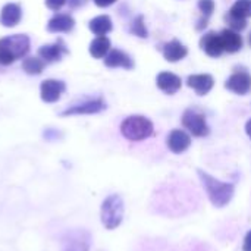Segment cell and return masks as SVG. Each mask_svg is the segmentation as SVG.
I'll list each match as a JSON object with an SVG mask.
<instances>
[{"mask_svg": "<svg viewBox=\"0 0 251 251\" xmlns=\"http://www.w3.org/2000/svg\"><path fill=\"white\" fill-rule=\"evenodd\" d=\"M29 51V38L25 34H13L0 40V65L7 66Z\"/></svg>", "mask_w": 251, "mask_h": 251, "instance_id": "1", "label": "cell"}, {"mask_svg": "<svg viewBox=\"0 0 251 251\" xmlns=\"http://www.w3.org/2000/svg\"><path fill=\"white\" fill-rule=\"evenodd\" d=\"M199 176H200V179L206 188V193H207L213 206L224 207L231 201V199L234 196V185L232 184L222 182V181L213 178L212 175H209L203 171H199Z\"/></svg>", "mask_w": 251, "mask_h": 251, "instance_id": "2", "label": "cell"}, {"mask_svg": "<svg viewBox=\"0 0 251 251\" xmlns=\"http://www.w3.org/2000/svg\"><path fill=\"white\" fill-rule=\"evenodd\" d=\"M124 200L119 194H110L104 199V201L101 203L100 207V221L101 225L113 231L116 229L124 219Z\"/></svg>", "mask_w": 251, "mask_h": 251, "instance_id": "3", "label": "cell"}, {"mask_svg": "<svg viewBox=\"0 0 251 251\" xmlns=\"http://www.w3.org/2000/svg\"><path fill=\"white\" fill-rule=\"evenodd\" d=\"M121 134L129 141H143L153 134V124L140 115L128 116L121 124Z\"/></svg>", "mask_w": 251, "mask_h": 251, "instance_id": "4", "label": "cell"}, {"mask_svg": "<svg viewBox=\"0 0 251 251\" xmlns=\"http://www.w3.org/2000/svg\"><path fill=\"white\" fill-rule=\"evenodd\" d=\"M182 125L194 137H206L209 134V126L206 118L196 110H185L182 116Z\"/></svg>", "mask_w": 251, "mask_h": 251, "instance_id": "5", "label": "cell"}, {"mask_svg": "<svg viewBox=\"0 0 251 251\" xmlns=\"http://www.w3.org/2000/svg\"><path fill=\"white\" fill-rule=\"evenodd\" d=\"M68 53H69V50L62 38L56 40L53 44H46L38 49V57H41L46 63L59 62Z\"/></svg>", "mask_w": 251, "mask_h": 251, "instance_id": "6", "label": "cell"}, {"mask_svg": "<svg viewBox=\"0 0 251 251\" xmlns=\"http://www.w3.org/2000/svg\"><path fill=\"white\" fill-rule=\"evenodd\" d=\"M66 85L62 81L57 79H46L40 85V94L41 100L46 103H54L60 99V96L65 93Z\"/></svg>", "mask_w": 251, "mask_h": 251, "instance_id": "7", "label": "cell"}, {"mask_svg": "<svg viewBox=\"0 0 251 251\" xmlns=\"http://www.w3.org/2000/svg\"><path fill=\"white\" fill-rule=\"evenodd\" d=\"M225 87L240 96L249 94L251 91V75L247 72H235L228 78Z\"/></svg>", "mask_w": 251, "mask_h": 251, "instance_id": "8", "label": "cell"}, {"mask_svg": "<svg viewBox=\"0 0 251 251\" xmlns=\"http://www.w3.org/2000/svg\"><path fill=\"white\" fill-rule=\"evenodd\" d=\"M106 109V103L101 99L96 100H88L82 104H76L72 107H68L66 110L62 112V116H72V115H93L99 113Z\"/></svg>", "mask_w": 251, "mask_h": 251, "instance_id": "9", "label": "cell"}, {"mask_svg": "<svg viewBox=\"0 0 251 251\" xmlns=\"http://www.w3.org/2000/svg\"><path fill=\"white\" fill-rule=\"evenodd\" d=\"M200 47L201 50L209 54L210 57H219L225 50H224V46H222V40H221V35L216 34L215 31H210L207 34H204L200 40Z\"/></svg>", "mask_w": 251, "mask_h": 251, "instance_id": "10", "label": "cell"}, {"mask_svg": "<svg viewBox=\"0 0 251 251\" xmlns=\"http://www.w3.org/2000/svg\"><path fill=\"white\" fill-rule=\"evenodd\" d=\"M191 146V137L182 129H174L168 137V147L172 153H184Z\"/></svg>", "mask_w": 251, "mask_h": 251, "instance_id": "11", "label": "cell"}, {"mask_svg": "<svg viewBox=\"0 0 251 251\" xmlns=\"http://www.w3.org/2000/svg\"><path fill=\"white\" fill-rule=\"evenodd\" d=\"M187 84L199 96H204L213 88L215 81H213V76L209 74H199V75H190L187 79Z\"/></svg>", "mask_w": 251, "mask_h": 251, "instance_id": "12", "label": "cell"}, {"mask_svg": "<svg viewBox=\"0 0 251 251\" xmlns=\"http://www.w3.org/2000/svg\"><path fill=\"white\" fill-rule=\"evenodd\" d=\"M21 18H22V10L18 3H6L0 12V24L7 28L18 25Z\"/></svg>", "mask_w": 251, "mask_h": 251, "instance_id": "13", "label": "cell"}, {"mask_svg": "<svg viewBox=\"0 0 251 251\" xmlns=\"http://www.w3.org/2000/svg\"><path fill=\"white\" fill-rule=\"evenodd\" d=\"M75 26V21L69 13H59L54 15L49 24H47V31L49 32H69Z\"/></svg>", "mask_w": 251, "mask_h": 251, "instance_id": "14", "label": "cell"}, {"mask_svg": "<svg viewBox=\"0 0 251 251\" xmlns=\"http://www.w3.org/2000/svg\"><path fill=\"white\" fill-rule=\"evenodd\" d=\"M104 65L107 68H125V69L134 68V62L131 60V57L125 51L118 50V49H113L106 54Z\"/></svg>", "mask_w": 251, "mask_h": 251, "instance_id": "15", "label": "cell"}, {"mask_svg": "<svg viewBox=\"0 0 251 251\" xmlns=\"http://www.w3.org/2000/svg\"><path fill=\"white\" fill-rule=\"evenodd\" d=\"M157 87L166 94H175L181 88V78L172 72H160L157 75Z\"/></svg>", "mask_w": 251, "mask_h": 251, "instance_id": "16", "label": "cell"}, {"mask_svg": "<svg viewBox=\"0 0 251 251\" xmlns=\"http://www.w3.org/2000/svg\"><path fill=\"white\" fill-rule=\"evenodd\" d=\"M85 232H71L63 238V251H88V238H84Z\"/></svg>", "mask_w": 251, "mask_h": 251, "instance_id": "17", "label": "cell"}, {"mask_svg": "<svg viewBox=\"0 0 251 251\" xmlns=\"http://www.w3.org/2000/svg\"><path fill=\"white\" fill-rule=\"evenodd\" d=\"M219 35H221L222 46H224L225 51L235 53V51H238L243 47V38H241V35L237 31L229 28V29H224Z\"/></svg>", "mask_w": 251, "mask_h": 251, "instance_id": "18", "label": "cell"}, {"mask_svg": "<svg viewBox=\"0 0 251 251\" xmlns=\"http://www.w3.org/2000/svg\"><path fill=\"white\" fill-rule=\"evenodd\" d=\"M187 53H188L187 47L178 40H172L163 46V56L168 62H178L184 59Z\"/></svg>", "mask_w": 251, "mask_h": 251, "instance_id": "19", "label": "cell"}, {"mask_svg": "<svg viewBox=\"0 0 251 251\" xmlns=\"http://www.w3.org/2000/svg\"><path fill=\"white\" fill-rule=\"evenodd\" d=\"M88 28L93 34L100 37V35H106L107 32H110L113 25H112V19L107 15H100L90 21Z\"/></svg>", "mask_w": 251, "mask_h": 251, "instance_id": "20", "label": "cell"}, {"mask_svg": "<svg viewBox=\"0 0 251 251\" xmlns=\"http://www.w3.org/2000/svg\"><path fill=\"white\" fill-rule=\"evenodd\" d=\"M109 51H110V40L106 35H100L94 38L90 44V54L96 59L106 57Z\"/></svg>", "mask_w": 251, "mask_h": 251, "instance_id": "21", "label": "cell"}, {"mask_svg": "<svg viewBox=\"0 0 251 251\" xmlns=\"http://www.w3.org/2000/svg\"><path fill=\"white\" fill-rule=\"evenodd\" d=\"M44 60L41 57H34L29 56L26 59H24L22 62V69L28 74V75H40L44 69Z\"/></svg>", "mask_w": 251, "mask_h": 251, "instance_id": "22", "label": "cell"}, {"mask_svg": "<svg viewBox=\"0 0 251 251\" xmlns=\"http://www.w3.org/2000/svg\"><path fill=\"white\" fill-rule=\"evenodd\" d=\"M228 13H231V15H234V16H237V18H243V19L250 18L251 0H237V1L231 6V9H229Z\"/></svg>", "mask_w": 251, "mask_h": 251, "instance_id": "23", "label": "cell"}, {"mask_svg": "<svg viewBox=\"0 0 251 251\" xmlns=\"http://www.w3.org/2000/svg\"><path fill=\"white\" fill-rule=\"evenodd\" d=\"M225 19H226L229 28L234 29V31H237V32H238V31H243V29L247 26V19L237 18V16H234V15H231V13H228V15L225 16Z\"/></svg>", "mask_w": 251, "mask_h": 251, "instance_id": "24", "label": "cell"}, {"mask_svg": "<svg viewBox=\"0 0 251 251\" xmlns=\"http://www.w3.org/2000/svg\"><path fill=\"white\" fill-rule=\"evenodd\" d=\"M131 32L141 37V38H146L147 37V29H146V25H144V18L143 16H138L132 25H131Z\"/></svg>", "mask_w": 251, "mask_h": 251, "instance_id": "25", "label": "cell"}, {"mask_svg": "<svg viewBox=\"0 0 251 251\" xmlns=\"http://www.w3.org/2000/svg\"><path fill=\"white\" fill-rule=\"evenodd\" d=\"M199 9L204 15V19H207L215 10V0H199Z\"/></svg>", "mask_w": 251, "mask_h": 251, "instance_id": "26", "label": "cell"}, {"mask_svg": "<svg viewBox=\"0 0 251 251\" xmlns=\"http://www.w3.org/2000/svg\"><path fill=\"white\" fill-rule=\"evenodd\" d=\"M68 0H46V6L51 10H59Z\"/></svg>", "mask_w": 251, "mask_h": 251, "instance_id": "27", "label": "cell"}, {"mask_svg": "<svg viewBox=\"0 0 251 251\" xmlns=\"http://www.w3.org/2000/svg\"><path fill=\"white\" fill-rule=\"evenodd\" d=\"M68 3H69V7L76 9L79 6H84L87 3V0H68Z\"/></svg>", "mask_w": 251, "mask_h": 251, "instance_id": "28", "label": "cell"}, {"mask_svg": "<svg viewBox=\"0 0 251 251\" xmlns=\"http://www.w3.org/2000/svg\"><path fill=\"white\" fill-rule=\"evenodd\" d=\"M116 0H94V3L99 6V7H107L110 4H113Z\"/></svg>", "mask_w": 251, "mask_h": 251, "instance_id": "29", "label": "cell"}, {"mask_svg": "<svg viewBox=\"0 0 251 251\" xmlns=\"http://www.w3.org/2000/svg\"><path fill=\"white\" fill-rule=\"evenodd\" d=\"M243 251H251V231L246 235L244 246H243Z\"/></svg>", "mask_w": 251, "mask_h": 251, "instance_id": "30", "label": "cell"}, {"mask_svg": "<svg viewBox=\"0 0 251 251\" xmlns=\"http://www.w3.org/2000/svg\"><path fill=\"white\" fill-rule=\"evenodd\" d=\"M246 132H247V135L251 138V119L246 124Z\"/></svg>", "mask_w": 251, "mask_h": 251, "instance_id": "31", "label": "cell"}, {"mask_svg": "<svg viewBox=\"0 0 251 251\" xmlns=\"http://www.w3.org/2000/svg\"><path fill=\"white\" fill-rule=\"evenodd\" d=\"M249 41H250V46H251V32H250V37H249Z\"/></svg>", "mask_w": 251, "mask_h": 251, "instance_id": "32", "label": "cell"}]
</instances>
